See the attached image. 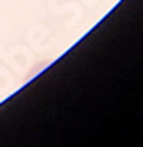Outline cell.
Segmentation results:
<instances>
[]
</instances>
